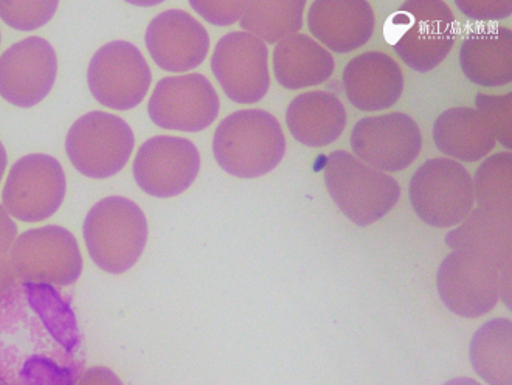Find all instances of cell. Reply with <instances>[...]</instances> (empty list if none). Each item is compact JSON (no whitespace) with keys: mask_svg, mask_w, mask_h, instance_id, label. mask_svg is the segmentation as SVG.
<instances>
[{"mask_svg":"<svg viewBox=\"0 0 512 385\" xmlns=\"http://www.w3.org/2000/svg\"><path fill=\"white\" fill-rule=\"evenodd\" d=\"M86 350L69 297L55 286L21 283L0 303V381L75 385Z\"/></svg>","mask_w":512,"mask_h":385,"instance_id":"cell-1","label":"cell"},{"mask_svg":"<svg viewBox=\"0 0 512 385\" xmlns=\"http://www.w3.org/2000/svg\"><path fill=\"white\" fill-rule=\"evenodd\" d=\"M216 162L239 179L266 176L281 164L286 137L274 115L260 109L233 112L213 137Z\"/></svg>","mask_w":512,"mask_h":385,"instance_id":"cell-2","label":"cell"},{"mask_svg":"<svg viewBox=\"0 0 512 385\" xmlns=\"http://www.w3.org/2000/svg\"><path fill=\"white\" fill-rule=\"evenodd\" d=\"M436 288L447 309L464 319L491 313L500 299L511 309V266L477 250H454L438 269Z\"/></svg>","mask_w":512,"mask_h":385,"instance_id":"cell-3","label":"cell"},{"mask_svg":"<svg viewBox=\"0 0 512 385\" xmlns=\"http://www.w3.org/2000/svg\"><path fill=\"white\" fill-rule=\"evenodd\" d=\"M457 33V19L441 0H407L384 25L385 39L399 58L423 73L443 63Z\"/></svg>","mask_w":512,"mask_h":385,"instance_id":"cell-4","label":"cell"},{"mask_svg":"<svg viewBox=\"0 0 512 385\" xmlns=\"http://www.w3.org/2000/svg\"><path fill=\"white\" fill-rule=\"evenodd\" d=\"M83 236L90 258L101 271L125 274L142 257L148 243V221L131 199L111 196L87 213Z\"/></svg>","mask_w":512,"mask_h":385,"instance_id":"cell-5","label":"cell"},{"mask_svg":"<svg viewBox=\"0 0 512 385\" xmlns=\"http://www.w3.org/2000/svg\"><path fill=\"white\" fill-rule=\"evenodd\" d=\"M325 184L346 218L367 227L391 212L401 198L398 181L368 167L353 154L336 151L325 160Z\"/></svg>","mask_w":512,"mask_h":385,"instance_id":"cell-6","label":"cell"},{"mask_svg":"<svg viewBox=\"0 0 512 385\" xmlns=\"http://www.w3.org/2000/svg\"><path fill=\"white\" fill-rule=\"evenodd\" d=\"M16 278L36 285L72 286L83 274L77 238L59 226L30 229L18 235L10 252Z\"/></svg>","mask_w":512,"mask_h":385,"instance_id":"cell-7","label":"cell"},{"mask_svg":"<svg viewBox=\"0 0 512 385\" xmlns=\"http://www.w3.org/2000/svg\"><path fill=\"white\" fill-rule=\"evenodd\" d=\"M410 204L421 221L438 229L461 224L474 210V184L455 160L429 159L413 174Z\"/></svg>","mask_w":512,"mask_h":385,"instance_id":"cell-8","label":"cell"},{"mask_svg":"<svg viewBox=\"0 0 512 385\" xmlns=\"http://www.w3.org/2000/svg\"><path fill=\"white\" fill-rule=\"evenodd\" d=\"M134 145L131 126L117 115L100 111L78 118L66 139L70 162L90 179H109L120 173Z\"/></svg>","mask_w":512,"mask_h":385,"instance_id":"cell-9","label":"cell"},{"mask_svg":"<svg viewBox=\"0 0 512 385\" xmlns=\"http://www.w3.org/2000/svg\"><path fill=\"white\" fill-rule=\"evenodd\" d=\"M66 190V174L55 157L28 154L11 167L2 191V205L11 218L41 222L58 212Z\"/></svg>","mask_w":512,"mask_h":385,"instance_id":"cell-10","label":"cell"},{"mask_svg":"<svg viewBox=\"0 0 512 385\" xmlns=\"http://www.w3.org/2000/svg\"><path fill=\"white\" fill-rule=\"evenodd\" d=\"M151 69L131 42L114 41L97 50L87 69L90 94L100 105L129 111L145 100L151 86Z\"/></svg>","mask_w":512,"mask_h":385,"instance_id":"cell-11","label":"cell"},{"mask_svg":"<svg viewBox=\"0 0 512 385\" xmlns=\"http://www.w3.org/2000/svg\"><path fill=\"white\" fill-rule=\"evenodd\" d=\"M219 108V97L210 80L190 73L160 80L149 98L148 114L159 128L199 132L215 122Z\"/></svg>","mask_w":512,"mask_h":385,"instance_id":"cell-12","label":"cell"},{"mask_svg":"<svg viewBox=\"0 0 512 385\" xmlns=\"http://www.w3.org/2000/svg\"><path fill=\"white\" fill-rule=\"evenodd\" d=\"M423 148V136L410 115L391 112L362 118L351 132V150L360 162L382 173L405 170Z\"/></svg>","mask_w":512,"mask_h":385,"instance_id":"cell-13","label":"cell"},{"mask_svg":"<svg viewBox=\"0 0 512 385\" xmlns=\"http://www.w3.org/2000/svg\"><path fill=\"white\" fill-rule=\"evenodd\" d=\"M132 171L135 182L146 195L174 198L196 181L201 171V154L190 140L157 136L140 146Z\"/></svg>","mask_w":512,"mask_h":385,"instance_id":"cell-14","label":"cell"},{"mask_svg":"<svg viewBox=\"0 0 512 385\" xmlns=\"http://www.w3.org/2000/svg\"><path fill=\"white\" fill-rule=\"evenodd\" d=\"M267 46L246 32L222 36L212 55V72L222 91L239 105H253L270 86Z\"/></svg>","mask_w":512,"mask_h":385,"instance_id":"cell-15","label":"cell"},{"mask_svg":"<svg viewBox=\"0 0 512 385\" xmlns=\"http://www.w3.org/2000/svg\"><path fill=\"white\" fill-rule=\"evenodd\" d=\"M58 58L50 42L22 39L0 56V97L18 108H33L52 92Z\"/></svg>","mask_w":512,"mask_h":385,"instance_id":"cell-16","label":"cell"},{"mask_svg":"<svg viewBox=\"0 0 512 385\" xmlns=\"http://www.w3.org/2000/svg\"><path fill=\"white\" fill-rule=\"evenodd\" d=\"M145 44L160 69L184 73L204 63L210 50V36L204 25L187 11L167 10L149 22Z\"/></svg>","mask_w":512,"mask_h":385,"instance_id":"cell-17","label":"cell"},{"mask_svg":"<svg viewBox=\"0 0 512 385\" xmlns=\"http://www.w3.org/2000/svg\"><path fill=\"white\" fill-rule=\"evenodd\" d=\"M343 89L359 111L378 112L398 103L404 77L395 59L382 52H367L351 59L343 70Z\"/></svg>","mask_w":512,"mask_h":385,"instance_id":"cell-18","label":"cell"},{"mask_svg":"<svg viewBox=\"0 0 512 385\" xmlns=\"http://www.w3.org/2000/svg\"><path fill=\"white\" fill-rule=\"evenodd\" d=\"M308 24L323 46L336 53H350L370 41L376 18L365 0H315Z\"/></svg>","mask_w":512,"mask_h":385,"instance_id":"cell-19","label":"cell"},{"mask_svg":"<svg viewBox=\"0 0 512 385\" xmlns=\"http://www.w3.org/2000/svg\"><path fill=\"white\" fill-rule=\"evenodd\" d=\"M460 67L469 81L502 87L512 81V32L494 24L469 28L460 49Z\"/></svg>","mask_w":512,"mask_h":385,"instance_id":"cell-20","label":"cell"},{"mask_svg":"<svg viewBox=\"0 0 512 385\" xmlns=\"http://www.w3.org/2000/svg\"><path fill=\"white\" fill-rule=\"evenodd\" d=\"M346 109L336 95L314 91L295 97L286 112L292 137L312 148L339 140L346 126Z\"/></svg>","mask_w":512,"mask_h":385,"instance_id":"cell-21","label":"cell"},{"mask_svg":"<svg viewBox=\"0 0 512 385\" xmlns=\"http://www.w3.org/2000/svg\"><path fill=\"white\" fill-rule=\"evenodd\" d=\"M433 140L441 153L460 162L485 159L497 145L488 120L472 108L444 111L433 125Z\"/></svg>","mask_w":512,"mask_h":385,"instance_id":"cell-22","label":"cell"},{"mask_svg":"<svg viewBox=\"0 0 512 385\" xmlns=\"http://www.w3.org/2000/svg\"><path fill=\"white\" fill-rule=\"evenodd\" d=\"M334 67L333 55L306 35L289 36L274 50L275 78L289 91L325 83Z\"/></svg>","mask_w":512,"mask_h":385,"instance_id":"cell-23","label":"cell"},{"mask_svg":"<svg viewBox=\"0 0 512 385\" xmlns=\"http://www.w3.org/2000/svg\"><path fill=\"white\" fill-rule=\"evenodd\" d=\"M511 216L475 209L463 224L447 233L450 249H471L511 266Z\"/></svg>","mask_w":512,"mask_h":385,"instance_id":"cell-24","label":"cell"},{"mask_svg":"<svg viewBox=\"0 0 512 385\" xmlns=\"http://www.w3.org/2000/svg\"><path fill=\"white\" fill-rule=\"evenodd\" d=\"M511 334V320L494 319L472 336V367L489 385H512Z\"/></svg>","mask_w":512,"mask_h":385,"instance_id":"cell-25","label":"cell"},{"mask_svg":"<svg viewBox=\"0 0 512 385\" xmlns=\"http://www.w3.org/2000/svg\"><path fill=\"white\" fill-rule=\"evenodd\" d=\"M305 7V0L249 2L241 18V27L264 44H275L297 35L298 30L303 27Z\"/></svg>","mask_w":512,"mask_h":385,"instance_id":"cell-26","label":"cell"},{"mask_svg":"<svg viewBox=\"0 0 512 385\" xmlns=\"http://www.w3.org/2000/svg\"><path fill=\"white\" fill-rule=\"evenodd\" d=\"M474 196L478 209L511 216L512 213V154H494L475 173Z\"/></svg>","mask_w":512,"mask_h":385,"instance_id":"cell-27","label":"cell"},{"mask_svg":"<svg viewBox=\"0 0 512 385\" xmlns=\"http://www.w3.org/2000/svg\"><path fill=\"white\" fill-rule=\"evenodd\" d=\"M58 7L56 0H0V19L19 32H33L49 24Z\"/></svg>","mask_w":512,"mask_h":385,"instance_id":"cell-28","label":"cell"},{"mask_svg":"<svg viewBox=\"0 0 512 385\" xmlns=\"http://www.w3.org/2000/svg\"><path fill=\"white\" fill-rule=\"evenodd\" d=\"M511 101V92L506 95L478 94L475 100L478 112L488 120L495 140H499L505 150L512 148Z\"/></svg>","mask_w":512,"mask_h":385,"instance_id":"cell-29","label":"cell"},{"mask_svg":"<svg viewBox=\"0 0 512 385\" xmlns=\"http://www.w3.org/2000/svg\"><path fill=\"white\" fill-rule=\"evenodd\" d=\"M193 8L199 16L216 25V27H229L236 21H241L244 11L247 10L249 2H202V0H191Z\"/></svg>","mask_w":512,"mask_h":385,"instance_id":"cell-30","label":"cell"},{"mask_svg":"<svg viewBox=\"0 0 512 385\" xmlns=\"http://www.w3.org/2000/svg\"><path fill=\"white\" fill-rule=\"evenodd\" d=\"M461 13L478 24H492L494 21L509 18L512 5L508 2H491V0H455Z\"/></svg>","mask_w":512,"mask_h":385,"instance_id":"cell-31","label":"cell"},{"mask_svg":"<svg viewBox=\"0 0 512 385\" xmlns=\"http://www.w3.org/2000/svg\"><path fill=\"white\" fill-rule=\"evenodd\" d=\"M18 238V226L0 204V260L10 257L11 247Z\"/></svg>","mask_w":512,"mask_h":385,"instance_id":"cell-32","label":"cell"},{"mask_svg":"<svg viewBox=\"0 0 512 385\" xmlns=\"http://www.w3.org/2000/svg\"><path fill=\"white\" fill-rule=\"evenodd\" d=\"M75 385H125L111 368L92 367L87 368Z\"/></svg>","mask_w":512,"mask_h":385,"instance_id":"cell-33","label":"cell"},{"mask_svg":"<svg viewBox=\"0 0 512 385\" xmlns=\"http://www.w3.org/2000/svg\"><path fill=\"white\" fill-rule=\"evenodd\" d=\"M16 288V275L11 268L10 257L0 260V303Z\"/></svg>","mask_w":512,"mask_h":385,"instance_id":"cell-34","label":"cell"},{"mask_svg":"<svg viewBox=\"0 0 512 385\" xmlns=\"http://www.w3.org/2000/svg\"><path fill=\"white\" fill-rule=\"evenodd\" d=\"M7 151H5L4 145L0 142V182L4 179L5 170H7Z\"/></svg>","mask_w":512,"mask_h":385,"instance_id":"cell-35","label":"cell"},{"mask_svg":"<svg viewBox=\"0 0 512 385\" xmlns=\"http://www.w3.org/2000/svg\"><path fill=\"white\" fill-rule=\"evenodd\" d=\"M444 385H481L480 382L475 381V379L471 378H457L452 379V381H447Z\"/></svg>","mask_w":512,"mask_h":385,"instance_id":"cell-36","label":"cell"},{"mask_svg":"<svg viewBox=\"0 0 512 385\" xmlns=\"http://www.w3.org/2000/svg\"><path fill=\"white\" fill-rule=\"evenodd\" d=\"M0 44H2V33H0Z\"/></svg>","mask_w":512,"mask_h":385,"instance_id":"cell-37","label":"cell"},{"mask_svg":"<svg viewBox=\"0 0 512 385\" xmlns=\"http://www.w3.org/2000/svg\"><path fill=\"white\" fill-rule=\"evenodd\" d=\"M0 385H8V384H5V382L0 381Z\"/></svg>","mask_w":512,"mask_h":385,"instance_id":"cell-38","label":"cell"}]
</instances>
